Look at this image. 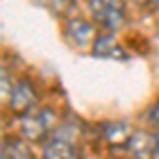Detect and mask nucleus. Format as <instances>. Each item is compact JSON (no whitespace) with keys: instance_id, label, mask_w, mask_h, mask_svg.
<instances>
[{"instance_id":"nucleus-2","label":"nucleus","mask_w":159,"mask_h":159,"mask_svg":"<svg viewBox=\"0 0 159 159\" xmlns=\"http://www.w3.org/2000/svg\"><path fill=\"white\" fill-rule=\"evenodd\" d=\"M55 125V115L51 112L49 108L36 110V112H28L21 117V123H19V132L25 140L30 142H43L47 136L51 134Z\"/></svg>"},{"instance_id":"nucleus-8","label":"nucleus","mask_w":159,"mask_h":159,"mask_svg":"<svg viewBox=\"0 0 159 159\" xmlns=\"http://www.w3.org/2000/svg\"><path fill=\"white\" fill-rule=\"evenodd\" d=\"M66 36L70 38L76 47H85L93 38V25L87 24L85 19H72L66 25Z\"/></svg>"},{"instance_id":"nucleus-9","label":"nucleus","mask_w":159,"mask_h":159,"mask_svg":"<svg viewBox=\"0 0 159 159\" xmlns=\"http://www.w3.org/2000/svg\"><path fill=\"white\" fill-rule=\"evenodd\" d=\"M2 157H15V159H30L32 157V151L28 148L25 142L21 140H4V144H2Z\"/></svg>"},{"instance_id":"nucleus-3","label":"nucleus","mask_w":159,"mask_h":159,"mask_svg":"<svg viewBox=\"0 0 159 159\" xmlns=\"http://www.w3.org/2000/svg\"><path fill=\"white\" fill-rule=\"evenodd\" d=\"M36 89H34V85L30 83V81H25V79H21L17 85L13 87V93L11 98H9V104H11V110L15 112V115H19V117H24V115H28L30 110L36 106Z\"/></svg>"},{"instance_id":"nucleus-5","label":"nucleus","mask_w":159,"mask_h":159,"mask_svg":"<svg viewBox=\"0 0 159 159\" xmlns=\"http://www.w3.org/2000/svg\"><path fill=\"white\" fill-rule=\"evenodd\" d=\"M129 136H132V129H129L127 123H123V121H110V123L102 125V140L112 148L127 147Z\"/></svg>"},{"instance_id":"nucleus-6","label":"nucleus","mask_w":159,"mask_h":159,"mask_svg":"<svg viewBox=\"0 0 159 159\" xmlns=\"http://www.w3.org/2000/svg\"><path fill=\"white\" fill-rule=\"evenodd\" d=\"M43 153H45V157H49V159H57V157H61V159H72V157H79V151H76V147L72 144V140L61 138V136L51 138L49 142L45 144Z\"/></svg>"},{"instance_id":"nucleus-12","label":"nucleus","mask_w":159,"mask_h":159,"mask_svg":"<svg viewBox=\"0 0 159 159\" xmlns=\"http://www.w3.org/2000/svg\"><path fill=\"white\" fill-rule=\"evenodd\" d=\"M155 157H159V132L155 134V153H153Z\"/></svg>"},{"instance_id":"nucleus-4","label":"nucleus","mask_w":159,"mask_h":159,"mask_svg":"<svg viewBox=\"0 0 159 159\" xmlns=\"http://www.w3.org/2000/svg\"><path fill=\"white\" fill-rule=\"evenodd\" d=\"M91 55H93V57H100V60H119V61L127 60L125 49H123L110 34H102V36H98L93 40Z\"/></svg>"},{"instance_id":"nucleus-13","label":"nucleus","mask_w":159,"mask_h":159,"mask_svg":"<svg viewBox=\"0 0 159 159\" xmlns=\"http://www.w3.org/2000/svg\"><path fill=\"white\" fill-rule=\"evenodd\" d=\"M153 4H155V7H157V9H159V0H153Z\"/></svg>"},{"instance_id":"nucleus-10","label":"nucleus","mask_w":159,"mask_h":159,"mask_svg":"<svg viewBox=\"0 0 159 159\" xmlns=\"http://www.w3.org/2000/svg\"><path fill=\"white\" fill-rule=\"evenodd\" d=\"M34 2L53 13H57V15H64L74 7V0H34Z\"/></svg>"},{"instance_id":"nucleus-1","label":"nucleus","mask_w":159,"mask_h":159,"mask_svg":"<svg viewBox=\"0 0 159 159\" xmlns=\"http://www.w3.org/2000/svg\"><path fill=\"white\" fill-rule=\"evenodd\" d=\"M93 21L104 30H119L125 21V0H87Z\"/></svg>"},{"instance_id":"nucleus-7","label":"nucleus","mask_w":159,"mask_h":159,"mask_svg":"<svg viewBox=\"0 0 159 159\" xmlns=\"http://www.w3.org/2000/svg\"><path fill=\"white\" fill-rule=\"evenodd\" d=\"M127 151L134 157H151L155 153V136L147 132H134L127 140Z\"/></svg>"},{"instance_id":"nucleus-11","label":"nucleus","mask_w":159,"mask_h":159,"mask_svg":"<svg viewBox=\"0 0 159 159\" xmlns=\"http://www.w3.org/2000/svg\"><path fill=\"white\" fill-rule=\"evenodd\" d=\"M148 119H151V123H153V125H157V127H159V102L153 106V108H151V112H148Z\"/></svg>"}]
</instances>
